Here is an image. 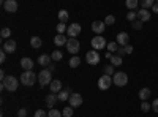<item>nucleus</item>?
I'll list each match as a JSON object with an SVG mask.
<instances>
[{"instance_id": "f257e3e1", "label": "nucleus", "mask_w": 158, "mask_h": 117, "mask_svg": "<svg viewBox=\"0 0 158 117\" xmlns=\"http://www.w3.org/2000/svg\"><path fill=\"white\" fill-rule=\"evenodd\" d=\"M18 87H19V81L15 76H6L2 81V89H6L8 92H16Z\"/></svg>"}, {"instance_id": "4468645a", "label": "nucleus", "mask_w": 158, "mask_h": 117, "mask_svg": "<svg viewBox=\"0 0 158 117\" xmlns=\"http://www.w3.org/2000/svg\"><path fill=\"white\" fill-rule=\"evenodd\" d=\"M18 2L16 0H6V2L3 3V8H5V11H8V13H15V11H18Z\"/></svg>"}, {"instance_id": "2f4dec72", "label": "nucleus", "mask_w": 158, "mask_h": 117, "mask_svg": "<svg viewBox=\"0 0 158 117\" xmlns=\"http://www.w3.org/2000/svg\"><path fill=\"white\" fill-rule=\"evenodd\" d=\"M10 35H11V30H10L8 27H3V29H2V32H0V36H2L3 40H6V38H10Z\"/></svg>"}, {"instance_id": "37998d69", "label": "nucleus", "mask_w": 158, "mask_h": 117, "mask_svg": "<svg viewBox=\"0 0 158 117\" xmlns=\"http://www.w3.org/2000/svg\"><path fill=\"white\" fill-rule=\"evenodd\" d=\"M152 109H153L155 112H158V98H155V100L152 101Z\"/></svg>"}, {"instance_id": "c756f323", "label": "nucleus", "mask_w": 158, "mask_h": 117, "mask_svg": "<svg viewBox=\"0 0 158 117\" xmlns=\"http://www.w3.org/2000/svg\"><path fill=\"white\" fill-rule=\"evenodd\" d=\"M51 57H52V60H56V62H60V60L63 59V54L60 52V51H54V52L51 54Z\"/></svg>"}, {"instance_id": "4c0bfd02", "label": "nucleus", "mask_w": 158, "mask_h": 117, "mask_svg": "<svg viewBox=\"0 0 158 117\" xmlns=\"http://www.w3.org/2000/svg\"><path fill=\"white\" fill-rule=\"evenodd\" d=\"M131 25H133L135 30H141L142 29V22L141 21H133V22H131Z\"/></svg>"}, {"instance_id": "39448f33", "label": "nucleus", "mask_w": 158, "mask_h": 117, "mask_svg": "<svg viewBox=\"0 0 158 117\" xmlns=\"http://www.w3.org/2000/svg\"><path fill=\"white\" fill-rule=\"evenodd\" d=\"M90 44H92V48H94L95 51H101L103 48L108 46L106 40H104V36H101V35H97V36L92 38V43Z\"/></svg>"}, {"instance_id": "a18cd8bd", "label": "nucleus", "mask_w": 158, "mask_h": 117, "mask_svg": "<svg viewBox=\"0 0 158 117\" xmlns=\"http://www.w3.org/2000/svg\"><path fill=\"white\" fill-rule=\"evenodd\" d=\"M6 60V52H5V51H2V52H0V62H5Z\"/></svg>"}, {"instance_id": "8fccbe9b", "label": "nucleus", "mask_w": 158, "mask_h": 117, "mask_svg": "<svg viewBox=\"0 0 158 117\" xmlns=\"http://www.w3.org/2000/svg\"><path fill=\"white\" fill-rule=\"evenodd\" d=\"M155 2H158V0H155Z\"/></svg>"}, {"instance_id": "7c9ffc66", "label": "nucleus", "mask_w": 158, "mask_h": 117, "mask_svg": "<svg viewBox=\"0 0 158 117\" xmlns=\"http://www.w3.org/2000/svg\"><path fill=\"white\" fill-rule=\"evenodd\" d=\"M63 114H60L59 109H54V108H51V111L48 112V117H62Z\"/></svg>"}, {"instance_id": "f3484780", "label": "nucleus", "mask_w": 158, "mask_h": 117, "mask_svg": "<svg viewBox=\"0 0 158 117\" xmlns=\"http://www.w3.org/2000/svg\"><path fill=\"white\" fill-rule=\"evenodd\" d=\"M57 101H59V95L52 94V92H51V94L46 97V105H48V108H54Z\"/></svg>"}, {"instance_id": "79ce46f5", "label": "nucleus", "mask_w": 158, "mask_h": 117, "mask_svg": "<svg viewBox=\"0 0 158 117\" xmlns=\"http://www.w3.org/2000/svg\"><path fill=\"white\" fill-rule=\"evenodd\" d=\"M25 115H27V109H25V108L18 111V117H25Z\"/></svg>"}, {"instance_id": "ddd939ff", "label": "nucleus", "mask_w": 158, "mask_h": 117, "mask_svg": "<svg viewBox=\"0 0 158 117\" xmlns=\"http://www.w3.org/2000/svg\"><path fill=\"white\" fill-rule=\"evenodd\" d=\"M104 27H106L104 21H94L92 22V30H94V33H103Z\"/></svg>"}, {"instance_id": "9d476101", "label": "nucleus", "mask_w": 158, "mask_h": 117, "mask_svg": "<svg viewBox=\"0 0 158 117\" xmlns=\"http://www.w3.org/2000/svg\"><path fill=\"white\" fill-rule=\"evenodd\" d=\"M70 106L71 108H77V106H81L82 105V95L81 94H77V92H74V94H71L70 95Z\"/></svg>"}, {"instance_id": "a878e982", "label": "nucleus", "mask_w": 158, "mask_h": 117, "mask_svg": "<svg viewBox=\"0 0 158 117\" xmlns=\"http://www.w3.org/2000/svg\"><path fill=\"white\" fill-rule=\"evenodd\" d=\"M70 67L71 68H76V67H79V65H81V59H79L77 56H71V59H70Z\"/></svg>"}, {"instance_id": "dca6fc26", "label": "nucleus", "mask_w": 158, "mask_h": 117, "mask_svg": "<svg viewBox=\"0 0 158 117\" xmlns=\"http://www.w3.org/2000/svg\"><path fill=\"white\" fill-rule=\"evenodd\" d=\"M21 67L25 70V71H32L33 68V60L30 57H22L21 59Z\"/></svg>"}, {"instance_id": "7ed1b4c3", "label": "nucleus", "mask_w": 158, "mask_h": 117, "mask_svg": "<svg viewBox=\"0 0 158 117\" xmlns=\"http://www.w3.org/2000/svg\"><path fill=\"white\" fill-rule=\"evenodd\" d=\"M38 82H40V86H41V87L51 84V82H52V71H49V70L40 71V74H38Z\"/></svg>"}, {"instance_id": "ea45409f", "label": "nucleus", "mask_w": 158, "mask_h": 117, "mask_svg": "<svg viewBox=\"0 0 158 117\" xmlns=\"http://www.w3.org/2000/svg\"><path fill=\"white\" fill-rule=\"evenodd\" d=\"M33 117H48V114H46V111H43V109H38Z\"/></svg>"}, {"instance_id": "bb28decb", "label": "nucleus", "mask_w": 158, "mask_h": 117, "mask_svg": "<svg viewBox=\"0 0 158 117\" xmlns=\"http://www.w3.org/2000/svg\"><path fill=\"white\" fill-rule=\"evenodd\" d=\"M68 18H70V15H68L67 10H60V11H59V21H60V22H67Z\"/></svg>"}, {"instance_id": "09e8293b", "label": "nucleus", "mask_w": 158, "mask_h": 117, "mask_svg": "<svg viewBox=\"0 0 158 117\" xmlns=\"http://www.w3.org/2000/svg\"><path fill=\"white\" fill-rule=\"evenodd\" d=\"M48 70H49V71H54V70H56V67H54V65H52V63H51V65H49V67H48Z\"/></svg>"}, {"instance_id": "423d86ee", "label": "nucleus", "mask_w": 158, "mask_h": 117, "mask_svg": "<svg viewBox=\"0 0 158 117\" xmlns=\"http://www.w3.org/2000/svg\"><path fill=\"white\" fill-rule=\"evenodd\" d=\"M79 49H81V44H79V41L76 40V38H70L68 43H67V51L71 54V56H76L79 52Z\"/></svg>"}, {"instance_id": "f8f14e48", "label": "nucleus", "mask_w": 158, "mask_h": 117, "mask_svg": "<svg viewBox=\"0 0 158 117\" xmlns=\"http://www.w3.org/2000/svg\"><path fill=\"white\" fill-rule=\"evenodd\" d=\"M138 21H141L142 24H144V22H149V21H150V13H149V10L141 8V10L138 11Z\"/></svg>"}, {"instance_id": "473e14b6", "label": "nucleus", "mask_w": 158, "mask_h": 117, "mask_svg": "<svg viewBox=\"0 0 158 117\" xmlns=\"http://www.w3.org/2000/svg\"><path fill=\"white\" fill-rule=\"evenodd\" d=\"M67 25H65V22H59L57 24V33H63V32H67Z\"/></svg>"}, {"instance_id": "c03bdc74", "label": "nucleus", "mask_w": 158, "mask_h": 117, "mask_svg": "<svg viewBox=\"0 0 158 117\" xmlns=\"http://www.w3.org/2000/svg\"><path fill=\"white\" fill-rule=\"evenodd\" d=\"M131 52H133V46L127 44V46H125V54H131Z\"/></svg>"}, {"instance_id": "6e6552de", "label": "nucleus", "mask_w": 158, "mask_h": 117, "mask_svg": "<svg viewBox=\"0 0 158 117\" xmlns=\"http://www.w3.org/2000/svg\"><path fill=\"white\" fill-rule=\"evenodd\" d=\"M111 84H112L111 76H108V74L100 76V79H98V89H100V90H108V89L111 87Z\"/></svg>"}, {"instance_id": "a211bd4d", "label": "nucleus", "mask_w": 158, "mask_h": 117, "mask_svg": "<svg viewBox=\"0 0 158 117\" xmlns=\"http://www.w3.org/2000/svg\"><path fill=\"white\" fill-rule=\"evenodd\" d=\"M68 40H67V36H65L63 33H57L56 38H54V44L56 46H67Z\"/></svg>"}, {"instance_id": "b1692460", "label": "nucleus", "mask_w": 158, "mask_h": 117, "mask_svg": "<svg viewBox=\"0 0 158 117\" xmlns=\"http://www.w3.org/2000/svg\"><path fill=\"white\" fill-rule=\"evenodd\" d=\"M109 60H111V65H114V67H118V65L123 63V57L122 56H117V54H112V57Z\"/></svg>"}, {"instance_id": "f704fd0d", "label": "nucleus", "mask_w": 158, "mask_h": 117, "mask_svg": "<svg viewBox=\"0 0 158 117\" xmlns=\"http://www.w3.org/2000/svg\"><path fill=\"white\" fill-rule=\"evenodd\" d=\"M149 109H152V105H149L147 101H142V103H141V111L149 112Z\"/></svg>"}, {"instance_id": "4be33fe9", "label": "nucleus", "mask_w": 158, "mask_h": 117, "mask_svg": "<svg viewBox=\"0 0 158 117\" xmlns=\"http://www.w3.org/2000/svg\"><path fill=\"white\" fill-rule=\"evenodd\" d=\"M150 89H147V87H144V89H141L139 90V98L142 100V101H147L149 100V97H150Z\"/></svg>"}, {"instance_id": "c9c22d12", "label": "nucleus", "mask_w": 158, "mask_h": 117, "mask_svg": "<svg viewBox=\"0 0 158 117\" xmlns=\"http://www.w3.org/2000/svg\"><path fill=\"white\" fill-rule=\"evenodd\" d=\"M62 114H63V117H71L73 115V108L70 106V108H65L63 111H62Z\"/></svg>"}, {"instance_id": "9b49d317", "label": "nucleus", "mask_w": 158, "mask_h": 117, "mask_svg": "<svg viewBox=\"0 0 158 117\" xmlns=\"http://www.w3.org/2000/svg\"><path fill=\"white\" fill-rule=\"evenodd\" d=\"M16 41L15 40H6L3 44H2V51H5V52L6 54H13V52H15V51H16Z\"/></svg>"}, {"instance_id": "5701e85b", "label": "nucleus", "mask_w": 158, "mask_h": 117, "mask_svg": "<svg viewBox=\"0 0 158 117\" xmlns=\"http://www.w3.org/2000/svg\"><path fill=\"white\" fill-rule=\"evenodd\" d=\"M70 95H71V90L70 89L60 90V92H59V100L60 101H67V100H70Z\"/></svg>"}, {"instance_id": "aec40b11", "label": "nucleus", "mask_w": 158, "mask_h": 117, "mask_svg": "<svg viewBox=\"0 0 158 117\" xmlns=\"http://www.w3.org/2000/svg\"><path fill=\"white\" fill-rule=\"evenodd\" d=\"M49 87H51V92L52 94H57V92H60V90H62V82L59 79H52V82L49 84Z\"/></svg>"}, {"instance_id": "20e7f679", "label": "nucleus", "mask_w": 158, "mask_h": 117, "mask_svg": "<svg viewBox=\"0 0 158 117\" xmlns=\"http://www.w3.org/2000/svg\"><path fill=\"white\" fill-rule=\"evenodd\" d=\"M35 79H38V77L35 76L33 71H24L22 76H21V82H22L24 86H27V87L33 86V84H35Z\"/></svg>"}, {"instance_id": "393cba45", "label": "nucleus", "mask_w": 158, "mask_h": 117, "mask_svg": "<svg viewBox=\"0 0 158 117\" xmlns=\"http://www.w3.org/2000/svg\"><path fill=\"white\" fill-rule=\"evenodd\" d=\"M139 5V0H125V6L130 10V11H133L136 10V6Z\"/></svg>"}, {"instance_id": "a19ab883", "label": "nucleus", "mask_w": 158, "mask_h": 117, "mask_svg": "<svg viewBox=\"0 0 158 117\" xmlns=\"http://www.w3.org/2000/svg\"><path fill=\"white\" fill-rule=\"evenodd\" d=\"M117 56H125V46H118V49H117V52H115Z\"/></svg>"}, {"instance_id": "1a4fd4ad", "label": "nucleus", "mask_w": 158, "mask_h": 117, "mask_svg": "<svg viewBox=\"0 0 158 117\" xmlns=\"http://www.w3.org/2000/svg\"><path fill=\"white\" fill-rule=\"evenodd\" d=\"M67 33L70 38H76L79 33H81V24H77V22H73L71 25H68V29H67Z\"/></svg>"}, {"instance_id": "e433bc0d", "label": "nucleus", "mask_w": 158, "mask_h": 117, "mask_svg": "<svg viewBox=\"0 0 158 117\" xmlns=\"http://www.w3.org/2000/svg\"><path fill=\"white\" fill-rule=\"evenodd\" d=\"M104 74H108V76L114 74V65H108V67H104Z\"/></svg>"}, {"instance_id": "6ab92c4d", "label": "nucleus", "mask_w": 158, "mask_h": 117, "mask_svg": "<svg viewBox=\"0 0 158 117\" xmlns=\"http://www.w3.org/2000/svg\"><path fill=\"white\" fill-rule=\"evenodd\" d=\"M51 60H52V57L48 56V54H41V56L38 57V63L41 65V67H49V65H51Z\"/></svg>"}, {"instance_id": "de8ad7c7", "label": "nucleus", "mask_w": 158, "mask_h": 117, "mask_svg": "<svg viewBox=\"0 0 158 117\" xmlns=\"http://www.w3.org/2000/svg\"><path fill=\"white\" fill-rule=\"evenodd\" d=\"M6 77V74H5V71H0V81H3Z\"/></svg>"}, {"instance_id": "58836bf2", "label": "nucleus", "mask_w": 158, "mask_h": 117, "mask_svg": "<svg viewBox=\"0 0 158 117\" xmlns=\"http://www.w3.org/2000/svg\"><path fill=\"white\" fill-rule=\"evenodd\" d=\"M136 18H138V13H135V11H130L128 15H127V19L128 21H135Z\"/></svg>"}, {"instance_id": "0eeeda50", "label": "nucleus", "mask_w": 158, "mask_h": 117, "mask_svg": "<svg viewBox=\"0 0 158 117\" xmlns=\"http://www.w3.org/2000/svg\"><path fill=\"white\" fill-rule=\"evenodd\" d=\"M85 62H87L89 65H98V62H100V54H98V51H95V49L89 51V52L85 54Z\"/></svg>"}, {"instance_id": "412c9836", "label": "nucleus", "mask_w": 158, "mask_h": 117, "mask_svg": "<svg viewBox=\"0 0 158 117\" xmlns=\"http://www.w3.org/2000/svg\"><path fill=\"white\" fill-rule=\"evenodd\" d=\"M41 44H43V41H41V38H40V36H32L30 38V46L33 49H40Z\"/></svg>"}, {"instance_id": "f03ea898", "label": "nucleus", "mask_w": 158, "mask_h": 117, "mask_svg": "<svg viewBox=\"0 0 158 117\" xmlns=\"http://www.w3.org/2000/svg\"><path fill=\"white\" fill-rule=\"evenodd\" d=\"M112 84H115L117 87H123L128 84V76L123 71H117L112 74Z\"/></svg>"}, {"instance_id": "cd10ccee", "label": "nucleus", "mask_w": 158, "mask_h": 117, "mask_svg": "<svg viewBox=\"0 0 158 117\" xmlns=\"http://www.w3.org/2000/svg\"><path fill=\"white\" fill-rule=\"evenodd\" d=\"M118 46H120V44H118L117 41H109L108 43V51H109V52H117V49H118Z\"/></svg>"}, {"instance_id": "49530a36", "label": "nucleus", "mask_w": 158, "mask_h": 117, "mask_svg": "<svg viewBox=\"0 0 158 117\" xmlns=\"http://www.w3.org/2000/svg\"><path fill=\"white\" fill-rule=\"evenodd\" d=\"M152 11L158 15V2H155V3H153V6H152Z\"/></svg>"}, {"instance_id": "72a5a7b5", "label": "nucleus", "mask_w": 158, "mask_h": 117, "mask_svg": "<svg viewBox=\"0 0 158 117\" xmlns=\"http://www.w3.org/2000/svg\"><path fill=\"white\" fill-rule=\"evenodd\" d=\"M114 22H115V18L112 15H108L106 18H104V24H106V25H112Z\"/></svg>"}, {"instance_id": "2eb2a0df", "label": "nucleus", "mask_w": 158, "mask_h": 117, "mask_svg": "<svg viewBox=\"0 0 158 117\" xmlns=\"http://www.w3.org/2000/svg\"><path fill=\"white\" fill-rule=\"evenodd\" d=\"M120 46H127L128 41H130V35L127 32H120V33H117V40H115Z\"/></svg>"}, {"instance_id": "c85d7f7f", "label": "nucleus", "mask_w": 158, "mask_h": 117, "mask_svg": "<svg viewBox=\"0 0 158 117\" xmlns=\"http://www.w3.org/2000/svg\"><path fill=\"white\" fill-rule=\"evenodd\" d=\"M139 3H141V6H142V8L149 10V8H152V6H153L155 0H139Z\"/></svg>"}]
</instances>
